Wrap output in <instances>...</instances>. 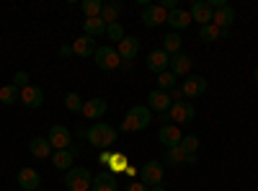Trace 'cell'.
Instances as JSON below:
<instances>
[{"label":"cell","instance_id":"obj_1","mask_svg":"<svg viewBox=\"0 0 258 191\" xmlns=\"http://www.w3.org/2000/svg\"><path fill=\"white\" fill-rule=\"evenodd\" d=\"M150 121H153V111H150V106H132V109L126 111V116H124L121 130L124 132H142Z\"/></svg>","mask_w":258,"mask_h":191},{"label":"cell","instance_id":"obj_2","mask_svg":"<svg viewBox=\"0 0 258 191\" xmlns=\"http://www.w3.org/2000/svg\"><path fill=\"white\" fill-rule=\"evenodd\" d=\"M88 186H93V176L88 168H80V165H73L68 176H64V188L68 191H88Z\"/></svg>","mask_w":258,"mask_h":191},{"label":"cell","instance_id":"obj_3","mask_svg":"<svg viewBox=\"0 0 258 191\" xmlns=\"http://www.w3.org/2000/svg\"><path fill=\"white\" fill-rule=\"evenodd\" d=\"M85 135H88V142H91L93 147H111V145L116 142V135H119V132L114 130L111 124H93Z\"/></svg>","mask_w":258,"mask_h":191},{"label":"cell","instance_id":"obj_4","mask_svg":"<svg viewBox=\"0 0 258 191\" xmlns=\"http://www.w3.org/2000/svg\"><path fill=\"white\" fill-rule=\"evenodd\" d=\"M163 176H165V165L160 160H150L140 168V181L147 186V188H153V186H160L163 183Z\"/></svg>","mask_w":258,"mask_h":191},{"label":"cell","instance_id":"obj_5","mask_svg":"<svg viewBox=\"0 0 258 191\" xmlns=\"http://www.w3.org/2000/svg\"><path fill=\"white\" fill-rule=\"evenodd\" d=\"M93 62L101 68V70H116L119 65H121V57H119V52H116V47H98L96 49V54H93Z\"/></svg>","mask_w":258,"mask_h":191},{"label":"cell","instance_id":"obj_6","mask_svg":"<svg viewBox=\"0 0 258 191\" xmlns=\"http://www.w3.org/2000/svg\"><path fill=\"white\" fill-rule=\"evenodd\" d=\"M168 116H170V121H173V124L178 126V124H188L194 116H197V111H194V106H191L188 101H178V103L170 106Z\"/></svg>","mask_w":258,"mask_h":191},{"label":"cell","instance_id":"obj_7","mask_svg":"<svg viewBox=\"0 0 258 191\" xmlns=\"http://www.w3.org/2000/svg\"><path fill=\"white\" fill-rule=\"evenodd\" d=\"M140 21H142L145 26L155 29V26H160V24H165V21H168V11H163V8H160V3H158V6H145V8H142Z\"/></svg>","mask_w":258,"mask_h":191},{"label":"cell","instance_id":"obj_8","mask_svg":"<svg viewBox=\"0 0 258 191\" xmlns=\"http://www.w3.org/2000/svg\"><path fill=\"white\" fill-rule=\"evenodd\" d=\"M178 88L183 91V98H197V96H202V93L207 91V78H202V75H188Z\"/></svg>","mask_w":258,"mask_h":191},{"label":"cell","instance_id":"obj_9","mask_svg":"<svg viewBox=\"0 0 258 191\" xmlns=\"http://www.w3.org/2000/svg\"><path fill=\"white\" fill-rule=\"evenodd\" d=\"M147 103H150V111H158V114H168L170 106H173V101H170V93L158 91V88L147 93Z\"/></svg>","mask_w":258,"mask_h":191},{"label":"cell","instance_id":"obj_10","mask_svg":"<svg viewBox=\"0 0 258 191\" xmlns=\"http://www.w3.org/2000/svg\"><path fill=\"white\" fill-rule=\"evenodd\" d=\"M170 68V54H165L163 49H153L147 54V70L150 73H155V75H160V73H165Z\"/></svg>","mask_w":258,"mask_h":191},{"label":"cell","instance_id":"obj_11","mask_svg":"<svg viewBox=\"0 0 258 191\" xmlns=\"http://www.w3.org/2000/svg\"><path fill=\"white\" fill-rule=\"evenodd\" d=\"M158 140L165 145V150H168V147H178L181 140H183V135H181V130H178L176 124H163L160 130H158Z\"/></svg>","mask_w":258,"mask_h":191},{"label":"cell","instance_id":"obj_12","mask_svg":"<svg viewBox=\"0 0 258 191\" xmlns=\"http://www.w3.org/2000/svg\"><path fill=\"white\" fill-rule=\"evenodd\" d=\"M188 16H191V21H197L199 26H207V24H212V16H214V11H212V6L207 3V0H197V3L191 6Z\"/></svg>","mask_w":258,"mask_h":191},{"label":"cell","instance_id":"obj_13","mask_svg":"<svg viewBox=\"0 0 258 191\" xmlns=\"http://www.w3.org/2000/svg\"><path fill=\"white\" fill-rule=\"evenodd\" d=\"M106 111H109V101H106V98H91V101L83 103V111H80V114H83L85 119H96V121H98Z\"/></svg>","mask_w":258,"mask_h":191},{"label":"cell","instance_id":"obj_14","mask_svg":"<svg viewBox=\"0 0 258 191\" xmlns=\"http://www.w3.org/2000/svg\"><path fill=\"white\" fill-rule=\"evenodd\" d=\"M70 130L68 126H62V124H54L52 130H49V145L54 147V150H68V145H70Z\"/></svg>","mask_w":258,"mask_h":191},{"label":"cell","instance_id":"obj_15","mask_svg":"<svg viewBox=\"0 0 258 191\" xmlns=\"http://www.w3.org/2000/svg\"><path fill=\"white\" fill-rule=\"evenodd\" d=\"M116 52L121 57V62H132L140 52V39L137 36H124L119 44H116Z\"/></svg>","mask_w":258,"mask_h":191},{"label":"cell","instance_id":"obj_16","mask_svg":"<svg viewBox=\"0 0 258 191\" xmlns=\"http://www.w3.org/2000/svg\"><path fill=\"white\" fill-rule=\"evenodd\" d=\"M16 181H18V186L24 191H36L41 186V176H39V171H34V168H21Z\"/></svg>","mask_w":258,"mask_h":191},{"label":"cell","instance_id":"obj_17","mask_svg":"<svg viewBox=\"0 0 258 191\" xmlns=\"http://www.w3.org/2000/svg\"><path fill=\"white\" fill-rule=\"evenodd\" d=\"M21 103L29 106V109H39L41 103H44V91L39 86H26L21 88Z\"/></svg>","mask_w":258,"mask_h":191},{"label":"cell","instance_id":"obj_18","mask_svg":"<svg viewBox=\"0 0 258 191\" xmlns=\"http://www.w3.org/2000/svg\"><path fill=\"white\" fill-rule=\"evenodd\" d=\"M170 73H173L176 78H181V75H188L191 73V54H186V52H178V54H173L170 57V68H168Z\"/></svg>","mask_w":258,"mask_h":191},{"label":"cell","instance_id":"obj_19","mask_svg":"<svg viewBox=\"0 0 258 191\" xmlns=\"http://www.w3.org/2000/svg\"><path fill=\"white\" fill-rule=\"evenodd\" d=\"M29 153L34 155V158H52V153H54V147L49 145V140L47 137H34L31 142H29Z\"/></svg>","mask_w":258,"mask_h":191},{"label":"cell","instance_id":"obj_20","mask_svg":"<svg viewBox=\"0 0 258 191\" xmlns=\"http://www.w3.org/2000/svg\"><path fill=\"white\" fill-rule=\"evenodd\" d=\"M96 49H98V47H96V41H93L91 36H80V39L73 41V54H78V57H83V59L93 57Z\"/></svg>","mask_w":258,"mask_h":191},{"label":"cell","instance_id":"obj_21","mask_svg":"<svg viewBox=\"0 0 258 191\" xmlns=\"http://www.w3.org/2000/svg\"><path fill=\"white\" fill-rule=\"evenodd\" d=\"M165 24H170V29L178 34L181 29H188V26H191V16H188V11L176 8V11H170V13H168V21H165Z\"/></svg>","mask_w":258,"mask_h":191},{"label":"cell","instance_id":"obj_22","mask_svg":"<svg viewBox=\"0 0 258 191\" xmlns=\"http://www.w3.org/2000/svg\"><path fill=\"white\" fill-rule=\"evenodd\" d=\"M232 21H235V11H232V6H222V8H217L214 11V16H212V24L217 26V29H227V26H232Z\"/></svg>","mask_w":258,"mask_h":191},{"label":"cell","instance_id":"obj_23","mask_svg":"<svg viewBox=\"0 0 258 191\" xmlns=\"http://www.w3.org/2000/svg\"><path fill=\"white\" fill-rule=\"evenodd\" d=\"M91 191H116V176L114 173H98L93 176V188Z\"/></svg>","mask_w":258,"mask_h":191},{"label":"cell","instance_id":"obj_24","mask_svg":"<svg viewBox=\"0 0 258 191\" xmlns=\"http://www.w3.org/2000/svg\"><path fill=\"white\" fill-rule=\"evenodd\" d=\"M52 165L59 171H70L73 168V150H54L52 153Z\"/></svg>","mask_w":258,"mask_h":191},{"label":"cell","instance_id":"obj_25","mask_svg":"<svg viewBox=\"0 0 258 191\" xmlns=\"http://www.w3.org/2000/svg\"><path fill=\"white\" fill-rule=\"evenodd\" d=\"M83 29H85V36H91V39H93V36L106 34V29H109V26H106L101 18H85V21H83Z\"/></svg>","mask_w":258,"mask_h":191},{"label":"cell","instance_id":"obj_26","mask_svg":"<svg viewBox=\"0 0 258 191\" xmlns=\"http://www.w3.org/2000/svg\"><path fill=\"white\" fill-rule=\"evenodd\" d=\"M181 44H183L181 36H178L176 31H170V34H165V39H163V52L173 57V54H178V52H181Z\"/></svg>","mask_w":258,"mask_h":191},{"label":"cell","instance_id":"obj_27","mask_svg":"<svg viewBox=\"0 0 258 191\" xmlns=\"http://www.w3.org/2000/svg\"><path fill=\"white\" fill-rule=\"evenodd\" d=\"M119 16H121V3H109V6H103V11H101V21H103L106 26L116 24Z\"/></svg>","mask_w":258,"mask_h":191},{"label":"cell","instance_id":"obj_28","mask_svg":"<svg viewBox=\"0 0 258 191\" xmlns=\"http://www.w3.org/2000/svg\"><path fill=\"white\" fill-rule=\"evenodd\" d=\"M163 163L165 165H186V153L181 150V147H168Z\"/></svg>","mask_w":258,"mask_h":191},{"label":"cell","instance_id":"obj_29","mask_svg":"<svg viewBox=\"0 0 258 191\" xmlns=\"http://www.w3.org/2000/svg\"><path fill=\"white\" fill-rule=\"evenodd\" d=\"M85 18H101V11H103V3L101 0H83L80 3Z\"/></svg>","mask_w":258,"mask_h":191},{"label":"cell","instance_id":"obj_30","mask_svg":"<svg viewBox=\"0 0 258 191\" xmlns=\"http://www.w3.org/2000/svg\"><path fill=\"white\" fill-rule=\"evenodd\" d=\"M0 101H3L6 106H11V103L21 101V88H16L13 83H8L6 88H0Z\"/></svg>","mask_w":258,"mask_h":191},{"label":"cell","instance_id":"obj_31","mask_svg":"<svg viewBox=\"0 0 258 191\" xmlns=\"http://www.w3.org/2000/svg\"><path fill=\"white\" fill-rule=\"evenodd\" d=\"M222 34V29H217L214 24H207V26H199V39L207 41V44H212V41H217Z\"/></svg>","mask_w":258,"mask_h":191},{"label":"cell","instance_id":"obj_32","mask_svg":"<svg viewBox=\"0 0 258 191\" xmlns=\"http://www.w3.org/2000/svg\"><path fill=\"white\" fill-rule=\"evenodd\" d=\"M176 88V75L170 73V70H165V73H160L158 75V91H173Z\"/></svg>","mask_w":258,"mask_h":191},{"label":"cell","instance_id":"obj_33","mask_svg":"<svg viewBox=\"0 0 258 191\" xmlns=\"http://www.w3.org/2000/svg\"><path fill=\"white\" fill-rule=\"evenodd\" d=\"M83 98L78 96V93H68L64 96V106H68V111H73V114H80L83 111Z\"/></svg>","mask_w":258,"mask_h":191},{"label":"cell","instance_id":"obj_34","mask_svg":"<svg viewBox=\"0 0 258 191\" xmlns=\"http://www.w3.org/2000/svg\"><path fill=\"white\" fill-rule=\"evenodd\" d=\"M181 150L186 153V155H191V153H197V147H199V137L197 135H186L183 140H181Z\"/></svg>","mask_w":258,"mask_h":191},{"label":"cell","instance_id":"obj_35","mask_svg":"<svg viewBox=\"0 0 258 191\" xmlns=\"http://www.w3.org/2000/svg\"><path fill=\"white\" fill-rule=\"evenodd\" d=\"M106 34H109V39H111V41H116V44H119V41H121V39L126 36V34H124V26L119 24V21H116V24H109V29H106Z\"/></svg>","mask_w":258,"mask_h":191},{"label":"cell","instance_id":"obj_36","mask_svg":"<svg viewBox=\"0 0 258 191\" xmlns=\"http://www.w3.org/2000/svg\"><path fill=\"white\" fill-rule=\"evenodd\" d=\"M13 86H16V88H26V86H29V73H26V70H18V73L13 75Z\"/></svg>","mask_w":258,"mask_h":191},{"label":"cell","instance_id":"obj_37","mask_svg":"<svg viewBox=\"0 0 258 191\" xmlns=\"http://www.w3.org/2000/svg\"><path fill=\"white\" fill-rule=\"evenodd\" d=\"M124 191H150L142 181H129L126 186H124Z\"/></svg>","mask_w":258,"mask_h":191},{"label":"cell","instance_id":"obj_38","mask_svg":"<svg viewBox=\"0 0 258 191\" xmlns=\"http://www.w3.org/2000/svg\"><path fill=\"white\" fill-rule=\"evenodd\" d=\"M170 101H173V103H178V101H183V91L176 86L173 91H170Z\"/></svg>","mask_w":258,"mask_h":191},{"label":"cell","instance_id":"obj_39","mask_svg":"<svg viewBox=\"0 0 258 191\" xmlns=\"http://www.w3.org/2000/svg\"><path fill=\"white\" fill-rule=\"evenodd\" d=\"M59 54H62V57H73V47H62Z\"/></svg>","mask_w":258,"mask_h":191},{"label":"cell","instance_id":"obj_40","mask_svg":"<svg viewBox=\"0 0 258 191\" xmlns=\"http://www.w3.org/2000/svg\"><path fill=\"white\" fill-rule=\"evenodd\" d=\"M197 163V153H191V155H186V165H194Z\"/></svg>","mask_w":258,"mask_h":191},{"label":"cell","instance_id":"obj_41","mask_svg":"<svg viewBox=\"0 0 258 191\" xmlns=\"http://www.w3.org/2000/svg\"><path fill=\"white\" fill-rule=\"evenodd\" d=\"M124 73H132V62H121V65H119Z\"/></svg>","mask_w":258,"mask_h":191},{"label":"cell","instance_id":"obj_42","mask_svg":"<svg viewBox=\"0 0 258 191\" xmlns=\"http://www.w3.org/2000/svg\"><path fill=\"white\" fill-rule=\"evenodd\" d=\"M150 191H165V186L160 183V186H153V188H150Z\"/></svg>","mask_w":258,"mask_h":191},{"label":"cell","instance_id":"obj_43","mask_svg":"<svg viewBox=\"0 0 258 191\" xmlns=\"http://www.w3.org/2000/svg\"><path fill=\"white\" fill-rule=\"evenodd\" d=\"M253 78H255V83H258V68H255V70H253Z\"/></svg>","mask_w":258,"mask_h":191},{"label":"cell","instance_id":"obj_44","mask_svg":"<svg viewBox=\"0 0 258 191\" xmlns=\"http://www.w3.org/2000/svg\"><path fill=\"white\" fill-rule=\"evenodd\" d=\"M36 191H39V188H36Z\"/></svg>","mask_w":258,"mask_h":191}]
</instances>
